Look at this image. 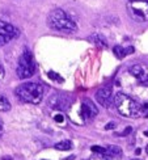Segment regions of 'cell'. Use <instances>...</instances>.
Instances as JSON below:
<instances>
[{"label": "cell", "instance_id": "cell-1", "mask_svg": "<svg viewBox=\"0 0 148 160\" xmlns=\"http://www.w3.org/2000/svg\"><path fill=\"white\" fill-rule=\"evenodd\" d=\"M45 88L38 83H25L17 87L16 96L21 100L22 102L26 104H39L43 98Z\"/></svg>", "mask_w": 148, "mask_h": 160}, {"label": "cell", "instance_id": "cell-2", "mask_svg": "<svg viewBox=\"0 0 148 160\" xmlns=\"http://www.w3.org/2000/svg\"><path fill=\"white\" fill-rule=\"evenodd\" d=\"M47 24L51 29H55L59 32H75L77 26L75 21L67 15L63 9H54L50 12L47 17Z\"/></svg>", "mask_w": 148, "mask_h": 160}, {"label": "cell", "instance_id": "cell-3", "mask_svg": "<svg viewBox=\"0 0 148 160\" xmlns=\"http://www.w3.org/2000/svg\"><path fill=\"white\" fill-rule=\"evenodd\" d=\"M113 102L116 104V108L121 116L127 118H136L140 116V105L132 97L125 93H118L114 97Z\"/></svg>", "mask_w": 148, "mask_h": 160}, {"label": "cell", "instance_id": "cell-4", "mask_svg": "<svg viewBox=\"0 0 148 160\" xmlns=\"http://www.w3.org/2000/svg\"><path fill=\"white\" fill-rule=\"evenodd\" d=\"M36 70V64H34V59H33L32 52L26 49L22 55L18 59V64H17V76L20 79H28L34 74Z\"/></svg>", "mask_w": 148, "mask_h": 160}, {"label": "cell", "instance_id": "cell-5", "mask_svg": "<svg viewBox=\"0 0 148 160\" xmlns=\"http://www.w3.org/2000/svg\"><path fill=\"white\" fill-rule=\"evenodd\" d=\"M130 16L138 22L148 21V0H134L127 3Z\"/></svg>", "mask_w": 148, "mask_h": 160}, {"label": "cell", "instance_id": "cell-6", "mask_svg": "<svg viewBox=\"0 0 148 160\" xmlns=\"http://www.w3.org/2000/svg\"><path fill=\"white\" fill-rule=\"evenodd\" d=\"M80 113H81V117L84 121H92V119H95L96 116L98 114V109L92 100L85 98L81 102V112Z\"/></svg>", "mask_w": 148, "mask_h": 160}, {"label": "cell", "instance_id": "cell-7", "mask_svg": "<svg viewBox=\"0 0 148 160\" xmlns=\"http://www.w3.org/2000/svg\"><path fill=\"white\" fill-rule=\"evenodd\" d=\"M96 100L100 105H102L104 108H109V106L113 104V91L111 87H102L96 92Z\"/></svg>", "mask_w": 148, "mask_h": 160}, {"label": "cell", "instance_id": "cell-8", "mask_svg": "<svg viewBox=\"0 0 148 160\" xmlns=\"http://www.w3.org/2000/svg\"><path fill=\"white\" fill-rule=\"evenodd\" d=\"M18 34H20V32L16 26H13L12 24L0 20V36L4 37L7 39V42H9L11 39L17 38Z\"/></svg>", "mask_w": 148, "mask_h": 160}, {"label": "cell", "instance_id": "cell-9", "mask_svg": "<svg viewBox=\"0 0 148 160\" xmlns=\"http://www.w3.org/2000/svg\"><path fill=\"white\" fill-rule=\"evenodd\" d=\"M50 105L52 108L55 109H67L70 105V101H68V97L67 96H63V95H57V96H52L50 98Z\"/></svg>", "mask_w": 148, "mask_h": 160}, {"label": "cell", "instance_id": "cell-10", "mask_svg": "<svg viewBox=\"0 0 148 160\" xmlns=\"http://www.w3.org/2000/svg\"><path fill=\"white\" fill-rule=\"evenodd\" d=\"M105 150H106L107 156H114V158H121L122 156V150H121V147H118V146H114V144L106 146Z\"/></svg>", "mask_w": 148, "mask_h": 160}, {"label": "cell", "instance_id": "cell-11", "mask_svg": "<svg viewBox=\"0 0 148 160\" xmlns=\"http://www.w3.org/2000/svg\"><path fill=\"white\" fill-rule=\"evenodd\" d=\"M89 41H91L92 43H95V45L100 46V48H106V46H107L106 39H105L102 36H100V34L91 36V37H89Z\"/></svg>", "mask_w": 148, "mask_h": 160}, {"label": "cell", "instance_id": "cell-12", "mask_svg": "<svg viewBox=\"0 0 148 160\" xmlns=\"http://www.w3.org/2000/svg\"><path fill=\"white\" fill-rule=\"evenodd\" d=\"M130 74L132 75V76H135V78H138V80L142 78V76H144V70H143V67L140 64H135V66H132V67L130 68Z\"/></svg>", "mask_w": 148, "mask_h": 160}, {"label": "cell", "instance_id": "cell-13", "mask_svg": "<svg viewBox=\"0 0 148 160\" xmlns=\"http://www.w3.org/2000/svg\"><path fill=\"white\" fill-rule=\"evenodd\" d=\"M54 147L58 151H70L72 148V143H71V141H62V142L57 143Z\"/></svg>", "mask_w": 148, "mask_h": 160}, {"label": "cell", "instance_id": "cell-14", "mask_svg": "<svg viewBox=\"0 0 148 160\" xmlns=\"http://www.w3.org/2000/svg\"><path fill=\"white\" fill-rule=\"evenodd\" d=\"M11 110V102L5 96L0 95V112H8Z\"/></svg>", "mask_w": 148, "mask_h": 160}, {"label": "cell", "instance_id": "cell-15", "mask_svg": "<svg viewBox=\"0 0 148 160\" xmlns=\"http://www.w3.org/2000/svg\"><path fill=\"white\" fill-rule=\"evenodd\" d=\"M114 54H116V57L118 59H122V58H125L127 55V52H126V49H123L122 46L117 45V46H114Z\"/></svg>", "mask_w": 148, "mask_h": 160}, {"label": "cell", "instance_id": "cell-16", "mask_svg": "<svg viewBox=\"0 0 148 160\" xmlns=\"http://www.w3.org/2000/svg\"><path fill=\"white\" fill-rule=\"evenodd\" d=\"M91 150H92L93 152H97V154H100L101 156H107L105 147H100V146H92V148H91Z\"/></svg>", "mask_w": 148, "mask_h": 160}, {"label": "cell", "instance_id": "cell-17", "mask_svg": "<svg viewBox=\"0 0 148 160\" xmlns=\"http://www.w3.org/2000/svg\"><path fill=\"white\" fill-rule=\"evenodd\" d=\"M140 116L148 118V104H144L140 106Z\"/></svg>", "mask_w": 148, "mask_h": 160}, {"label": "cell", "instance_id": "cell-18", "mask_svg": "<svg viewBox=\"0 0 148 160\" xmlns=\"http://www.w3.org/2000/svg\"><path fill=\"white\" fill-rule=\"evenodd\" d=\"M139 82H140V84H142V85L148 87V74H144V76H142L139 79Z\"/></svg>", "mask_w": 148, "mask_h": 160}, {"label": "cell", "instance_id": "cell-19", "mask_svg": "<svg viewBox=\"0 0 148 160\" xmlns=\"http://www.w3.org/2000/svg\"><path fill=\"white\" fill-rule=\"evenodd\" d=\"M131 131H132L131 128H126V129L123 130V132H121V134H119V137H126V135H129Z\"/></svg>", "mask_w": 148, "mask_h": 160}, {"label": "cell", "instance_id": "cell-20", "mask_svg": "<svg viewBox=\"0 0 148 160\" xmlns=\"http://www.w3.org/2000/svg\"><path fill=\"white\" fill-rule=\"evenodd\" d=\"M49 76L51 78V79H54V80H59V82H62V79H60L55 72H49Z\"/></svg>", "mask_w": 148, "mask_h": 160}, {"label": "cell", "instance_id": "cell-21", "mask_svg": "<svg viewBox=\"0 0 148 160\" xmlns=\"http://www.w3.org/2000/svg\"><path fill=\"white\" fill-rule=\"evenodd\" d=\"M4 74H5V70H4V66L0 63V82L3 80V78H4Z\"/></svg>", "mask_w": 148, "mask_h": 160}, {"label": "cell", "instance_id": "cell-22", "mask_svg": "<svg viewBox=\"0 0 148 160\" xmlns=\"http://www.w3.org/2000/svg\"><path fill=\"white\" fill-rule=\"evenodd\" d=\"M54 119H55V121H57L58 123H62V122L64 121V117H63V116H60V114H58V116L54 117Z\"/></svg>", "mask_w": 148, "mask_h": 160}, {"label": "cell", "instance_id": "cell-23", "mask_svg": "<svg viewBox=\"0 0 148 160\" xmlns=\"http://www.w3.org/2000/svg\"><path fill=\"white\" fill-rule=\"evenodd\" d=\"M114 128H116V123H114V122H110V123H107V125L105 126L106 130H111V129H114Z\"/></svg>", "mask_w": 148, "mask_h": 160}, {"label": "cell", "instance_id": "cell-24", "mask_svg": "<svg viewBox=\"0 0 148 160\" xmlns=\"http://www.w3.org/2000/svg\"><path fill=\"white\" fill-rule=\"evenodd\" d=\"M3 132H4V123L2 121V118H0V137L3 135Z\"/></svg>", "mask_w": 148, "mask_h": 160}, {"label": "cell", "instance_id": "cell-25", "mask_svg": "<svg viewBox=\"0 0 148 160\" xmlns=\"http://www.w3.org/2000/svg\"><path fill=\"white\" fill-rule=\"evenodd\" d=\"M5 43H7V39H5L4 37L0 36V46H3V45H5Z\"/></svg>", "mask_w": 148, "mask_h": 160}, {"label": "cell", "instance_id": "cell-26", "mask_svg": "<svg viewBox=\"0 0 148 160\" xmlns=\"http://www.w3.org/2000/svg\"><path fill=\"white\" fill-rule=\"evenodd\" d=\"M2 160H13V158H11V156H3Z\"/></svg>", "mask_w": 148, "mask_h": 160}, {"label": "cell", "instance_id": "cell-27", "mask_svg": "<svg viewBox=\"0 0 148 160\" xmlns=\"http://www.w3.org/2000/svg\"><path fill=\"white\" fill-rule=\"evenodd\" d=\"M135 154H136V155H139V154H140V150H139V148H138V150H135Z\"/></svg>", "mask_w": 148, "mask_h": 160}, {"label": "cell", "instance_id": "cell-28", "mask_svg": "<svg viewBox=\"0 0 148 160\" xmlns=\"http://www.w3.org/2000/svg\"><path fill=\"white\" fill-rule=\"evenodd\" d=\"M146 152H147V155H148V146H147V147H146Z\"/></svg>", "mask_w": 148, "mask_h": 160}, {"label": "cell", "instance_id": "cell-29", "mask_svg": "<svg viewBox=\"0 0 148 160\" xmlns=\"http://www.w3.org/2000/svg\"><path fill=\"white\" fill-rule=\"evenodd\" d=\"M144 134H146V135H147V137H148V131H146V132H144Z\"/></svg>", "mask_w": 148, "mask_h": 160}, {"label": "cell", "instance_id": "cell-30", "mask_svg": "<svg viewBox=\"0 0 148 160\" xmlns=\"http://www.w3.org/2000/svg\"><path fill=\"white\" fill-rule=\"evenodd\" d=\"M131 160H142V159H131Z\"/></svg>", "mask_w": 148, "mask_h": 160}, {"label": "cell", "instance_id": "cell-31", "mask_svg": "<svg viewBox=\"0 0 148 160\" xmlns=\"http://www.w3.org/2000/svg\"><path fill=\"white\" fill-rule=\"evenodd\" d=\"M129 2H134V0H129Z\"/></svg>", "mask_w": 148, "mask_h": 160}]
</instances>
